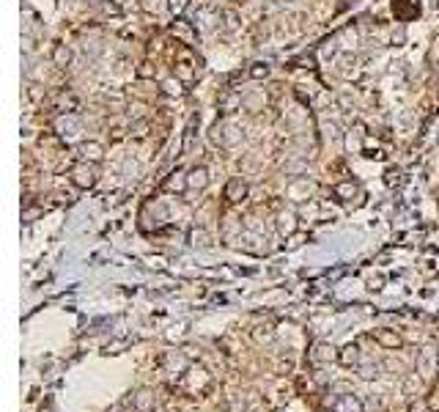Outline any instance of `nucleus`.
Instances as JSON below:
<instances>
[{
	"label": "nucleus",
	"instance_id": "obj_7",
	"mask_svg": "<svg viewBox=\"0 0 439 412\" xmlns=\"http://www.w3.org/2000/svg\"><path fill=\"white\" fill-rule=\"evenodd\" d=\"M135 407H138L140 412H148L151 407H154V396H151V390H140L138 396H135Z\"/></svg>",
	"mask_w": 439,
	"mask_h": 412
},
{
	"label": "nucleus",
	"instance_id": "obj_3",
	"mask_svg": "<svg viewBox=\"0 0 439 412\" xmlns=\"http://www.w3.org/2000/svg\"><path fill=\"white\" fill-rule=\"evenodd\" d=\"M80 152H83V157H85V160L99 162V160H102V154H105V148H102L99 143H93V140H91V143H83V146H80Z\"/></svg>",
	"mask_w": 439,
	"mask_h": 412
},
{
	"label": "nucleus",
	"instance_id": "obj_8",
	"mask_svg": "<svg viewBox=\"0 0 439 412\" xmlns=\"http://www.w3.org/2000/svg\"><path fill=\"white\" fill-rule=\"evenodd\" d=\"M335 412H362V407L351 399V396H343V399L335 404Z\"/></svg>",
	"mask_w": 439,
	"mask_h": 412
},
{
	"label": "nucleus",
	"instance_id": "obj_2",
	"mask_svg": "<svg viewBox=\"0 0 439 412\" xmlns=\"http://www.w3.org/2000/svg\"><path fill=\"white\" fill-rule=\"evenodd\" d=\"M244 195H247V184H244L242 179H231L228 184H225V201L236 203V201H242Z\"/></svg>",
	"mask_w": 439,
	"mask_h": 412
},
{
	"label": "nucleus",
	"instance_id": "obj_5",
	"mask_svg": "<svg viewBox=\"0 0 439 412\" xmlns=\"http://www.w3.org/2000/svg\"><path fill=\"white\" fill-rule=\"evenodd\" d=\"M376 341L381 346H387V349H398L401 346V338L395 335V332H387V330H379L376 332Z\"/></svg>",
	"mask_w": 439,
	"mask_h": 412
},
{
	"label": "nucleus",
	"instance_id": "obj_9",
	"mask_svg": "<svg viewBox=\"0 0 439 412\" xmlns=\"http://www.w3.org/2000/svg\"><path fill=\"white\" fill-rule=\"evenodd\" d=\"M343 366H354L357 363V346H346V349L340 352V358H338Z\"/></svg>",
	"mask_w": 439,
	"mask_h": 412
},
{
	"label": "nucleus",
	"instance_id": "obj_13",
	"mask_svg": "<svg viewBox=\"0 0 439 412\" xmlns=\"http://www.w3.org/2000/svg\"><path fill=\"white\" fill-rule=\"evenodd\" d=\"M349 193H354V187H351V184H340L338 187V195H349Z\"/></svg>",
	"mask_w": 439,
	"mask_h": 412
},
{
	"label": "nucleus",
	"instance_id": "obj_4",
	"mask_svg": "<svg viewBox=\"0 0 439 412\" xmlns=\"http://www.w3.org/2000/svg\"><path fill=\"white\" fill-rule=\"evenodd\" d=\"M206 181H209V173H206V168H193L189 171V179H187V184L189 187H206Z\"/></svg>",
	"mask_w": 439,
	"mask_h": 412
},
{
	"label": "nucleus",
	"instance_id": "obj_12",
	"mask_svg": "<svg viewBox=\"0 0 439 412\" xmlns=\"http://www.w3.org/2000/svg\"><path fill=\"white\" fill-rule=\"evenodd\" d=\"M250 74L255 77V80H261V77L269 74V66H266V63H255V66L250 69Z\"/></svg>",
	"mask_w": 439,
	"mask_h": 412
},
{
	"label": "nucleus",
	"instance_id": "obj_6",
	"mask_svg": "<svg viewBox=\"0 0 439 412\" xmlns=\"http://www.w3.org/2000/svg\"><path fill=\"white\" fill-rule=\"evenodd\" d=\"M52 61H55V66H66V63L71 61V50H69L66 44H55Z\"/></svg>",
	"mask_w": 439,
	"mask_h": 412
},
{
	"label": "nucleus",
	"instance_id": "obj_10",
	"mask_svg": "<svg viewBox=\"0 0 439 412\" xmlns=\"http://www.w3.org/2000/svg\"><path fill=\"white\" fill-rule=\"evenodd\" d=\"M335 354H332V349L330 346H324V344H318L316 346V354H313V360H318V363H324V360H332Z\"/></svg>",
	"mask_w": 439,
	"mask_h": 412
},
{
	"label": "nucleus",
	"instance_id": "obj_14",
	"mask_svg": "<svg viewBox=\"0 0 439 412\" xmlns=\"http://www.w3.org/2000/svg\"><path fill=\"white\" fill-rule=\"evenodd\" d=\"M138 74H140V77H148V74H151V69L146 66V63H143V66L138 69Z\"/></svg>",
	"mask_w": 439,
	"mask_h": 412
},
{
	"label": "nucleus",
	"instance_id": "obj_1",
	"mask_svg": "<svg viewBox=\"0 0 439 412\" xmlns=\"http://www.w3.org/2000/svg\"><path fill=\"white\" fill-rule=\"evenodd\" d=\"M71 181L85 190V187H91L93 181H97V176H93V171L88 168V165H77V168H71Z\"/></svg>",
	"mask_w": 439,
	"mask_h": 412
},
{
	"label": "nucleus",
	"instance_id": "obj_11",
	"mask_svg": "<svg viewBox=\"0 0 439 412\" xmlns=\"http://www.w3.org/2000/svg\"><path fill=\"white\" fill-rule=\"evenodd\" d=\"M239 105V99L234 97V93H231V97H222L220 99V107H222V113H231V110H234Z\"/></svg>",
	"mask_w": 439,
	"mask_h": 412
}]
</instances>
